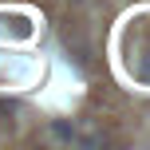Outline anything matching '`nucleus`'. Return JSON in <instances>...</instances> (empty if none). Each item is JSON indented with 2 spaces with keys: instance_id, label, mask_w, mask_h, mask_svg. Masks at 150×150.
Masks as SVG:
<instances>
[{
  "instance_id": "1",
  "label": "nucleus",
  "mask_w": 150,
  "mask_h": 150,
  "mask_svg": "<svg viewBox=\"0 0 150 150\" xmlns=\"http://www.w3.org/2000/svg\"><path fill=\"white\" fill-rule=\"evenodd\" d=\"M52 138H59V142H79V130L67 127V122H52Z\"/></svg>"
}]
</instances>
